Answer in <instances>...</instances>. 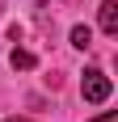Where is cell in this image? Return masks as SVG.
Returning <instances> with one entry per match:
<instances>
[{
    "label": "cell",
    "mask_w": 118,
    "mask_h": 122,
    "mask_svg": "<svg viewBox=\"0 0 118 122\" xmlns=\"http://www.w3.org/2000/svg\"><path fill=\"white\" fill-rule=\"evenodd\" d=\"M110 93H114V84H110V76L101 72V67H89L80 80V97L93 101V105H101V101H110Z\"/></svg>",
    "instance_id": "6da1fadb"
},
{
    "label": "cell",
    "mask_w": 118,
    "mask_h": 122,
    "mask_svg": "<svg viewBox=\"0 0 118 122\" xmlns=\"http://www.w3.org/2000/svg\"><path fill=\"white\" fill-rule=\"evenodd\" d=\"M97 21H101V30H106L110 38L118 34V4L114 0H101V4H97Z\"/></svg>",
    "instance_id": "7a4b0ae2"
},
{
    "label": "cell",
    "mask_w": 118,
    "mask_h": 122,
    "mask_svg": "<svg viewBox=\"0 0 118 122\" xmlns=\"http://www.w3.org/2000/svg\"><path fill=\"white\" fill-rule=\"evenodd\" d=\"M72 46H76V51H89V46H93V30H89V25H72Z\"/></svg>",
    "instance_id": "3957f363"
},
{
    "label": "cell",
    "mask_w": 118,
    "mask_h": 122,
    "mask_svg": "<svg viewBox=\"0 0 118 122\" xmlns=\"http://www.w3.org/2000/svg\"><path fill=\"white\" fill-rule=\"evenodd\" d=\"M9 63L17 67V72H30V67H34V55H30V51H13V55H9Z\"/></svg>",
    "instance_id": "277c9868"
},
{
    "label": "cell",
    "mask_w": 118,
    "mask_h": 122,
    "mask_svg": "<svg viewBox=\"0 0 118 122\" xmlns=\"http://www.w3.org/2000/svg\"><path fill=\"white\" fill-rule=\"evenodd\" d=\"M89 122H118V114H114V110H106V114H97V118H89Z\"/></svg>",
    "instance_id": "5b68a950"
},
{
    "label": "cell",
    "mask_w": 118,
    "mask_h": 122,
    "mask_svg": "<svg viewBox=\"0 0 118 122\" xmlns=\"http://www.w3.org/2000/svg\"><path fill=\"white\" fill-rule=\"evenodd\" d=\"M9 122H30V118H9Z\"/></svg>",
    "instance_id": "8992f818"
}]
</instances>
